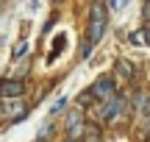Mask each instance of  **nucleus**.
Returning a JSON list of instances; mask_svg holds the SVG:
<instances>
[{"mask_svg": "<svg viewBox=\"0 0 150 142\" xmlns=\"http://www.w3.org/2000/svg\"><path fill=\"white\" fill-rule=\"evenodd\" d=\"M83 142H100V131H97L95 126H86V131H83Z\"/></svg>", "mask_w": 150, "mask_h": 142, "instance_id": "nucleus-8", "label": "nucleus"}, {"mask_svg": "<svg viewBox=\"0 0 150 142\" xmlns=\"http://www.w3.org/2000/svg\"><path fill=\"white\" fill-rule=\"evenodd\" d=\"M142 42H145V45H150V28L145 31V36H142Z\"/></svg>", "mask_w": 150, "mask_h": 142, "instance_id": "nucleus-14", "label": "nucleus"}, {"mask_svg": "<svg viewBox=\"0 0 150 142\" xmlns=\"http://www.w3.org/2000/svg\"><path fill=\"white\" fill-rule=\"evenodd\" d=\"M25 92V81H0V98H20Z\"/></svg>", "mask_w": 150, "mask_h": 142, "instance_id": "nucleus-5", "label": "nucleus"}, {"mask_svg": "<svg viewBox=\"0 0 150 142\" xmlns=\"http://www.w3.org/2000/svg\"><path fill=\"white\" fill-rule=\"evenodd\" d=\"M106 25H108V14H106V6L103 3H95L92 6V11H89V39L86 42L89 45H97L103 39V33H106Z\"/></svg>", "mask_w": 150, "mask_h": 142, "instance_id": "nucleus-1", "label": "nucleus"}, {"mask_svg": "<svg viewBox=\"0 0 150 142\" xmlns=\"http://www.w3.org/2000/svg\"><path fill=\"white\" fill-rule=\"evenodd\" d=\"M92 98H95V95H92L89 89H86V92H81V98H78V106H89V103H92Z\"/></svg>", "mask_w": 150, "mask_h": 142, "instance_id": "nucleus-11", "label": "nucleus"}, {"mask_svg": "<svg viewBox=\"0 0 150 142\" xmlns=\"http://www.w3.org/2000/svg\"><path fill=\"white\" fill-rule=\"evenodd\" d=\"M136 109H139V114H145V117H150V95H145V92H139V98H136Z\"/></svg>", "mask_w": 150, "mask_h": 142, "instance_id": "nucleus-7", "label": "nucleus"}, {"mask_svg": "<svg viewBox=\"0 0 150 142\" xmlns=\"http://www.w3.org/2000/svg\"><path fill=\"white\" fill-rule=\"evenodd\" d=\"M64 142H78V139H70V137H67V139H64Z\"/></svg>", "mask_w": 150, "mask_h": 142, "instance_id": "nucleus-16", "label": "nucleus"}, {"mask_svg": "<svg viewBox=\"0 0 150 142\" xmlns=\"http://www.w3.org/2000/svg\"><path fill=\"white\" fill-rule=\"evenodd\" d=\"M122 103H125V98H122V95H114V98L103 100V109H100V120H103V123H111L114 117L120 114Z\"/></svg>", "mask_w": 150, "mask_h": 142, "instance_id": "nucleus-3", "label": "nucleus"}, {"mask_svg": "<svg viewBox=\"0 0 150 142\" xmlns=\"http://www.w3.org/2000/svg\"><path fill=\"white\" fill-rule=\"evenodd\" d=\"M64 106H67V98H59V100H56L53 106H50V114H59V111L64 109Z\"/></svg>", "mask_w": 150, "mask_h": 142, "instance_id": "nucleus-10", "label": "nucleus"}, {"mask_svg": "<svg viewBox=\"0 0 150 142\" xmlns=\"http://www.w3.org/2000/svg\"><path fill=\"white\" fill-rule=\"evenodd\" d=\"M117 72L125 75V78H131V75H134V67H131L128 61H117Z\"/></svg>", "mask_w": 150, "mask_h": 142, "instance_id": "nucleus-9", "label": "nucleus"}, {"mask_svg": "<svg viewBox=\"0 0 150 142\" xmlns=\"http://www.w3.org/2000/svg\"><path fill=\"white\" fill-rule=\"evenodd\" d=\"M25 50H28V45H25V42H20V45L14 48V59H20V56L25 53Z\"/></svg>", "mask_w": 150, "mask_h": 142, "instance_id": "nucleus-12", "label": "nucleus"}, {"mask_svg": "<svg viewBox=\"0 0 150 142\" xmlns=\"http://www.w3.org/2000/svg\"><path fill=\"white\" fill-rule=\"evenodd\" d=\"M122 6H128V0H111V9H122Z\"/></svg>", "mask_w": 150, "mask_h": 142, "instance_id": "nucleus-13", "label": "nucleus"}, {"mask_svg": "<svg viewBox=\"0 0 150 142\" xmlns=\"http://www.w3.org/2000/svg\"><path fill=\"white\" fill-rule=\"evenodd\" d=\"M6 114H11V123H20L22 117H25V106L17 103V100H8V103H6Z\"/></svg>", "mask_w": 150, "mask_h": 142, "instance_id": "nucleus-6", "label": "nucleus"}, {"mask_svg": "<svg viewBox=\"0 0 150 142\" xmlns=\"http://www.w3.org/2000/svg\"><path fill=\"white\" fill-rule=\"evenodd\" d=\"M92 95H95L97 100H108V98H114L117 95V87H114V78H100V81L95 84V87L89 89Z\"/></svg>", "mask_w": 150, "mask_h": 142, "instance_id": "nucleus-4", "label": "nucleus"}, {"mask_svg": "<svg viewBox=\"0 0 150 142\" xmlns=\"http://www.w3.org/2000/svg\"><path fill=\"white\" fill-rule=\"evenodd\" d=\"M145 20H147V22H150V3H147V6H145Z\"/></svg>", "mask_w": 150, "mask_h": 142, "instance_id": "nucleus-15", "label": "nucleus"}, {"mask_svg": "<svg viewBox=\"0 0 150 142\" xmlns=\"http://www.w3.org/2000/svg\"><path fill=\"white\" fill-rule=\"evenodd\" d=\"M64 128H67V137H70V139L83 137V131H86V126H83V111H81V109H72L70 114H67Z\"/></svg>", "mask_w": 150, "mask_h": 142, "instance_id": "nucleus-2", "label": "nucleus"}, {"mask_svg": "<svg viewBox=\"0 0 150 142\" xmlns=\"http://www.w3.org/2000/svg\"><path fill=\"white\" fill-rule=\"evenodd\" d=\"M53 3H64V0H53Z\"/></svg>", "mask_w": 150, "mask_h": 142, "instance_id": "nucleus-17", "label": "nucleus"}, {"mask_svg": "<svg viewBox=\"0 0 150 142\" xmlns=\"http://www.w3.org/2000/svg\"><path fill=\"white\" fill-rule=\"evenodd\" d=\"M147 3H150V0H147Z\"/></svg>", "mask_w": 150, "mask_h": 142, "instance_id": "nucleus-18", "label": "nucleus"}]
</instances>
